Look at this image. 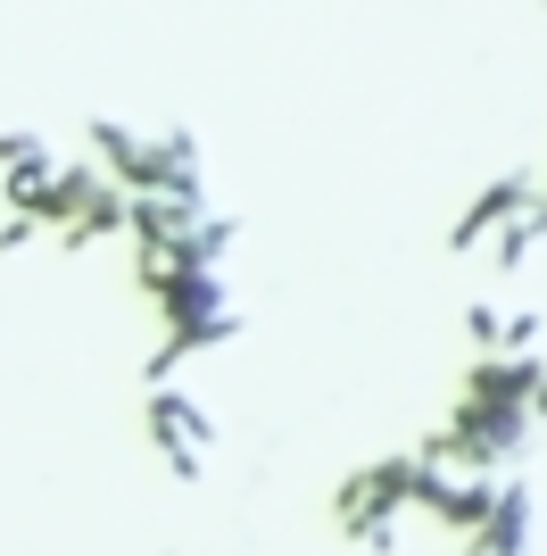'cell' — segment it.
I'll list each match as a JSON object with an SVG mask.
<instances>
[{"instance_id":"cell-2","label":"cell","mask_w":547,"mask_h":556,"mask_svg":"<svg viewBox=\"0 0 547 556\" xmlns=\"http://www.w3.org/2000/svg\"><path fill=\"white\" fill-rule=\"evenodd\" d=\"M141 441H150V457H158L175 482H207L225 424H216V407H207L191 382H141Z\"/></svg>"},{"instance_id":"cell-1","label":"cell","mask_w":547,"mask_h":556,"mask_svg":"<svg viewBox=\"0 0 547 556\" xmlns=\"http://www.w3.org/2000/svg\"><path fill=\"white\" fill-rule=\"evenodd\" d=\"M415 473H423L415 448H390V457L357 465V473L332 490V523H341V540H357L365 556L398 548V540H407V515H415Z\"/></svg>"},{"instance_id":"cell-4","label":"cell","mask_w":547,"mask_h":556,"mask_svg":"<svg viewBox=\"0 0 547 556\" xmlns=\"http://www.w3.org/2000/svg\"><path fill=\"white\" fill-rule=\"evenodd\" d=\"M531 200H539V166H514V175H498V184L481 191L473 208L456 216V232H448V241H456V250H481V241H489V232H498L506 216H523Z\"/></svg>"},{"instance_id":"cell-3","label":"cell","mask_w":547,"mask_h":556,"mask_svg":"<svg viewBox=\"0 0 547 556\" xmlns=\"http://www.w3.org/2000/svg\"><path fill=\"white\" fill-rule=\"evenodd\" d=\"M531 540H539V490L523 473H498V498H489V515L473 532L456 540V556H531Z\"/></svg>"}]
</instances>
